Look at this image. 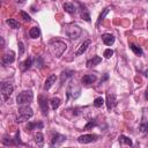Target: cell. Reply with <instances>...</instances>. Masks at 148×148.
Returning <instances> with one entry per match:
<instances>
[{
	"mask_svg": "<svg viewBox=\"0 0 148 148\" xmlns=\"http://www.w3.org/2000/svg\"><path fill=\"white\" fill-rule=\"evenodd\" d=\"M31 65H32V58H27L23 62H21V69L24 72V71H27V69H29L30 67H31Z\"/></svg>",
	"mask_w": 148,
	"mask_h": 148,
	"instance_id": "obj_19",
	"label": "cell"
},
{
	"mask_svg": "<svg viewBox=\"0 0 148 148\" xmlns=\"http://www.w3.org/2000/svg\"><path fill=\"white\" fill-rule=\"evenodd\" d=\"M96 80H97V77H96V75H95V74H86V75H83V76H82L81 82H82L84 86H89V84L94 83Z\"/></svg>",
	"mask_w": 148,
	"mask_h": 148,
	"instance_id": "obj_11",
	"label": "cell"
},
{
	"mask_svg": "<svg viewBox=\"0 0 148 148\" xmlns=\"http://www.w3.org/2000/svg\"><path fill=\"white\" fill-rule=\"evenodd\" d=\"M104 103H105V102H104V99H103L102 97H97V98H95V101H94V106H96V108H101Z\"/></svg>",
	"mask_w": 148,
	"mask_h": 148,
	"instance_id": "obj_29",
	"label": "cell"
},
{
	"mask_svg": "<svg viewBox=\"0 0 148 148\" xmlns=\"http://www.w3.org/2000/svg\"><path fill=\"white\" fill-rule=\"evenodd\" d=\"M35 142L37 143V146H43V143H44V135L40 132H37L35 134Z\"/></svg>",
	"mask_w": 148,
	"mask_h": 148,
	"instance_id": "obj_24",
	"label": "cell"
},
{
	"mask_svg": "<svg viewBox=\"0 0 148 148\" xmlns=\"http://www.w3.org/2000/svg\"><path fill=\"white\" fill-rule=\"evenodd\" d=\"M60 98H58V97H53L51 101H50V104H51V108L53 109V110H56V109H58L59 108V105H60Z\"/></svg>",
	"mask_w": 148,
	"mask_h": 148,
	"instance_id": "obj_27",
	"label": "cell"
},
{
	"mask_svg": "<svg viewBox=\"0 0 148 148\" xmlns=\"http://www.w3.org/2000/svg\"><path fill=\"white\" fill-rule=\"evenodd\" d=\"M79 6H80V8H81V17H82L83 20H86L87 22H89V21H90V16H89V13H88L86 6H83V5L80 3V2H79Z\"/></svg>",
	"mask_w": 148,
	"mask_h": 148,
	"instance_id": "obj_18",
	"label": "cell"
},
{
	"mask_svg": "<svg viewBox=\"0 0 148 148\" xmlns=\"http://www.w3.org/2000/svg\"><path fill=\"white\" fill-rule=\"evenodd\" d=\"M38 104H39L42 114H43V116H47V114H49V102H47L46 97H44V96L40 95V96L38 97Z\"/></svg>",
	"mask_w": 148,
	"mask_h": 148,
	"instance_id": "obj_7",
	"label": "cell"
},
{
	"mask_svg": "<svg viewBox=\"0 0 148 148\" xmlns=\"http://www.w3.org/2000/svg\"><path fill=\"white\" fill-rule=\"evenodd\" d=\"M147 28H148V23H147Z\"/></svg>",
	"mask_w": 148,
	"mask_h": 148,
	"instance_id": "obj_37",
	"label": "cell"
},
{
	"mask_svg": "<svg viewBox=\"0 0 148 148\" xmlns=\"http://www.w3.org/2000/svg\"><path fill=\"white\" fill-rule=\"evenodd\" d=\"M102 40H103V43H104L105 45L110 46V45H112V44L114 43V37H113V35H111V34H103V35H102Z\"/></svg>",
	"mask_w": 148,
	"mask_h": 148,
	"instance_id": "obj_16",
	"label": "cell"
},
{
	"mask_svg": "<svg viewBox=\"0 0 148 148\" xmlns=\"http://www.w3.org/2000/svg\"><path fill=\"white\" fill-rule=\"evenodd\" d=\"M66 140V136L62 134H59L57 132L52 133V139H51V146H59Z\"/></svg>",
	"mask_w": 148,
	"mask_h": 148,
	"instance_id": "obj_10",
	"label": "cell"
},
{
	"mask_svg": "<svg viewBox=\"0 0 148 148\" xmlns=\"http://www.w3.org/2000/svg\"><path fill=\"white\" fill-rule=\"evenodd\" d=\"M103 56H104V58H106V59H110V58L113 56V51H112L111 49H106V50L104 51Z\"/></svg>",
	"mask_w": 148,
	"mask_h": 148,
	"instance_id": "obj_30",
	"label": "cell"
},
{
	"mask_svg": "<svg viewBox=\"0 0 148 148\" xmlns=\"http://www.w3.org/2000/svg\"><path fill=\"white\" fill-rule=\"evenodd\" d=\"M14 60H15V53H14L13 51L6 52V53L2 56V58H1V62H2L3 66H7V65H9V64H13Z\"/></svg>",
	"mask_w": 148,
	"mask_h": 148,
	"instance_id": "obj_8",
	"label": "cell"
},
{
	"mask_svg": "<svg viewBox=\"0 0 148 148\" xmlns=\"http://www.w3.org/2000/svg\"><path fill=\"white\" fill-rule=\"evenodd\" d=\"M102 61V58L101 57H98V56H94L91 59H89V60H87V68H91V67H95L96 65H98L99 62Z\"/></svg>",
	"mask_w": 148,
	"mask_h": 148,
	"instance_id": "obj_15",
	"label": "cell"
},
{
	"mask_svg": "<svg viewBox=\"0 0 148 148\" xmlns=\"http://www.w3.org/2000/svg\"><path fill=\"white\" fill-rule=\"evenodd\" d=\"M109 12H110V7H106V8H104V10L99 14V16H98V18H97V22H96V25H97V27L101 24V22L104 20V17L106 16V14H108Z\"/></svg>",
	"mask_w": 148,
	"mask_h": 148,
	"instance_id": "obj_22",
	"label": "cell"
},
{
	"mask_svg": "<svg viewBox=\"0 0 148 148\" xmlns=\"http://www.w3.org/2000/svg\"><path fill=\"white\" fill-rule=\"evenodd\" d=\"M98 139V135L96 134H84L77 138V141L80 143H90V142H95Z\"/></svg>",
	"mask_w": 148,
	"mask_h": 148,
	"instance_id": "obj_9",
	"label": "cell"
},
{
	"mask_svg": "<svg viewBox=\"0 0 148 148\" xmlns=\"http://www.w3.org/2000/svg\"><path fill=\"white\" fill-rule=\"evenodd\" d=\"M73 75V72L72 71H64L62 73H61V75H60V82H61V84L64 83V81H66L68 77H71Z\"/></svg>",
	"mask_w": 148,
	"mask_h": 148,
	"instance_id": "obj_25",
	"label": "cell"
},
{
	"mask_svg": "<svg viewBox=\"0 0 148 148\" xmlns=\"http://www.w3.org/2000/svg\"><path fill=\"white\" fill-rule=\"evenodd\" d=\"M139 130L142 133H148V109L147 108H145L142 111V118H141Z\"/></svg>",
	"mask_w": 148,
	"mask_h": 148,
	"instance_id": "obj_6",
	"label": "cell"
},
{
	"mask_svg": "<svg viewBox=\"0 0 148 148\" xmlns=\"http://www.w3.org/2000/svg\"><path fill=\"white\" fill-rule=\"evenodd\" d=\"M90 39H87V40H84L80 46H79V49L76 50V52H75V56H81L82 53H84L86 51H87V49H88V46L90 45Z\"/></svg>",
	"mask_w": 148,
	"mask_h": 148,
	"instance_id": "obj_13",
	"label": "cell"
},
{
	"mask_svg": "<svg viewBox=\"0 0 148 148\" xmlns=\"http://www.w3.org/2000/svg\"><path fill=\"white\" fill-rule=\"evenodd\" d=\"M95 125H96V124H95V121H94V120H91V121H89V123H88V124L84 126V128H86V130H88L89 127H91V126H95Z\"/></svg>",
	"mask_w": 148,
	"mask_h": 148,
	"instance_id": "obj_34",
	"label": "cell"
},
{
	"mask_svg": "<svg viewBox=\"0 0 148 148\" xmlns=\"http://www.w3.org/2000/svg\"><path fill=\"white\" fill-rule=\"evenodd\" d=\"M62 7H64V9L67 12V13H69V14H75L76 13V7L73 5V3H71V2H65L64 5H62Z\"/></svg>",
	"mask_w": 148,
	"mask_h": 148,
	"instance_id": "obj_17",
	"label": "cell"
},
{
	"mask_svg": "<svg viewBox=\"0 0 148 148\" xmlns=\"http://www.w3.org/2000/svg\"><path fill=\"white\" fill-rule=\"evenodd\" d=\"M66 49H67V44L62 40L52 39L49 42V51L56 58H60L64 54V52L66 51Z\"/></svg>",
	"mask_w": 148,
	"mask_h": 148,
	"instance_id": "obj_1",
	"label": "cell"
},
{
	"mask_svg": "<svg viewBox=\"0 0 148 148\" xmlns=\"http://www.w3.org/2000/svg\"><path fill=\"white\" fill-rule=\"evenodd\" d=\"M36 128H38V130L43 128V123H28V125H27L28 131H34Z\"/></svg>",
	"mask_w": 148,
	"mask_h": 148,
	"instance_id": "obj_21",
	"label": "cell"
},
{
	"mask_svg": "<svg viewBox=\"0 0 148 148\" xmlns=\"http://www.w3.org/2000/svg\"><path fill=\"white\" fill-rule=\"evenodd\" d=\"M145 96H146V99H148V87H147V89H146V94H145Z\"/></svg>",
	"mask_w": 148,
	"mask_h": 148,
	"instance_id": "obj_35",
	"label": "cell"
},
{
	"mask_svg": "<svg viewBox=\"0 0 148 148\" xmlns=\"http://www.w3.org/2000/svg\"><path fill=\"white\" fill-rule=\"evenodd\" d=\"M64 31L67 35V37L71 38V39H77L82 34V29L75 23L65 24L64 25Z\"/></svg>",
	"mask_w": 148,
	"mask_h": 148,
	"instance_id": "obj_2",
	"label": "cell"
},
{
	"mask_svg": "<svg viewBox=\"0 0 148 148\" xmlns=\"http://www.w3.org/2000/svg\"><path fill=\"white\" fill-rule=\"evenodd\" d=\"M130 47H131V50L136 54V56H142L143 54V52H142V49L140 47V46H138V45H135L134 43H132L131 45H130Z\"/></svg>",
	"mask_w": 148,
	"mask_h": 148,
	"instance_id": "obj_26",
	"label": "cell"
},
{
	"mask_svg": "<svg viewBox=\"0 0 148 148\" xmlns=\"http://www.w3.org/2000/svg\"><path fill=\"white\" fill-rule=\"evenodd\" d=\"M34 99V94L31 90H23L21 91L17 97H16V103L18 105H28L32 102Z\"/></svg>",
	"mask_w": 148,
	"mask_h": 148,
	"instance_id": "obj_3",
	"label": "cell"
},
{
	"mask_svg": "<svg viewBox=\"0 0 148 148\" xmlns=\"http://www.w3.org/2000/svg\"><path fill=\"white\" fill-rule=\"evenodd\" d=\"M24 53V46H23V43L22 42H18V57L23 56Z\"/></svg>",
	"mask_w": 148,
	"mask_h": 148,
	"instance_id": "obj_32",
	"label": "cell"
},
{
	"mask_svg": "<svg viewBox=\"0 0 148 148\" xmlns=\"http://www.w3.org/2000/svg\"><path fill=\"white\" fill-rule=\"evenodd\" d=\"M13 90H14V87L10 82H2L1 83V97H2L3 102L10 97Z\"/></svg>",
	"mask_w": 148,
	"mask_h": 148,
	"instance_id": "obj_5",
	"label": "cell"
},
{
	"mask_svg": "<svg viewBox=\"0 0 148 148\" xmlns=\"http://www.w3.org/2000/svg\"><path fill=\"white\" fill-rule=\"evenodd\" d=\"M34 114V111L31 108H29L28 105H22L20 109H18V114H17V118H16V121L17 123H23L28 119H30Z\"/></svg>",
	"mask_w": 148,
	"mask_h": 148,
	"instance_id": "obj_4",
	"label": "cell"
},
{
	"mask_svg": "<svg viewBox=\"0 0 148 148\" xmlns=\"http://www.w3.org/2000/svg\"><path fill=\"white\" fill-rule=\"evenodd\" d=\"M56 80H57V76H56L54 74H51V75L45 80V82H44V90H49V89L53 86V83H56Z\"/></svg>",
	"mask_w": 148,
	"mask_h": 148,
	"instance_id": "obj_14",
	"label": "cell"
},
{
	"mask_svg": "<svg viewBox=\"0 0 148 148\" xmlns=\"http://www.w3.org/2000/svg\"><path fill=\"white\" fill-rule=\"evenodd\" d=\"M6 23H7L10 28H13V29H20V23H18L15 18H7V20H6Z\"/></svg>",
	"mask_w": 148,
	"mask_h": 148,
	"instance_id": "obj_23",
	"label": "cell"
},
{
	"mask_svg": "<svg viewBox=\"0 0 148 148\" xmlns=\"http://www.w3.org/2000/svg\"><path fill=\"white\" fill-rule=\"evenodd\" d=\"M106 106H108V110H112L116 105V96L114 94H110L108 92L106 94Z\"/></svg>",
	"mask_w": 148,
	"mask_h": 148,
	"instance_id": "obj_12",
	"label": "cell"
},
{
	"mask_svg": "<svg viewBox=\"0 0 148 148\" xmlns=\"http://www.w3.org/2000/svg\"><path fill=\"white\" fill-rule=\"evenodd\" d=\"M13 139H14V146L23 145V143L21 142V140H20V133H18V132H16V134H15V136H14Z\"/></svg>",
	"mask_w": 148,
	"mask_h": 148,
	"instance_id": "obj_31",
	"label": "cell"
},
{
	"mask_svg": "<svg viewBox=\"0 0 148 148\" xmlns=\"http://www.w3.org/2000/svg\"><path fill=\"white\" fill-rule=\"evenodd\" d=\"M29 36L31 38H38L40 36V30L38 27H32L30 30H29Z\"/></svg>",
	"mask_w": 148,
	"mask_h": 148,
	"instance_id": "obj_20",
	"label": "cell"
},
{
	"mask_svg": "<svg viewBox=\"0 0 148 148\" xmlns=\"http://www.w3.org/2000/svg\"><path fill=\"white\" fill-rule=\"evenodd\" d=\"M119 142H120L121 145L132 146V140H131L128 136H125V135H120V136H119Z\"/></svg>",
	"mask_w": 148,
	"mask_h": 148,
	"instance_id": "obj_28",
	"label": "cell"
},
{
	"mask_svg": "<svg viewBox=\"0 0 148 148\" xmlns=\"http://www.w3.org/2000/svg\"><path fill=\"white\" fill-rule=\"evenodd\" d=\"M20 15H21V17H22L24 21H28V22H29V21L31 20V17H30L25 12H20Z\"/></svg>",
	"mask_w": 148,
	"mask_h": 148,
	"instance_id": "obj_33",
	"label": "cell"
},
{
	"mask_svg": "<svg viewBox=\"0 0 148 148\" xmlns=\"http://www.w3.org/2000/svg\"><path fill=\"white\" fill-rule=\"evenodd\" d=\"M15 1H16V2H18V3H22V2H24L25 0H15Z\"/></svg>",
	"mask_w": 148,
	"mask_h": 148,
	"instance_id": "obj_36",
	"label": "cell"
}]
</instances>
